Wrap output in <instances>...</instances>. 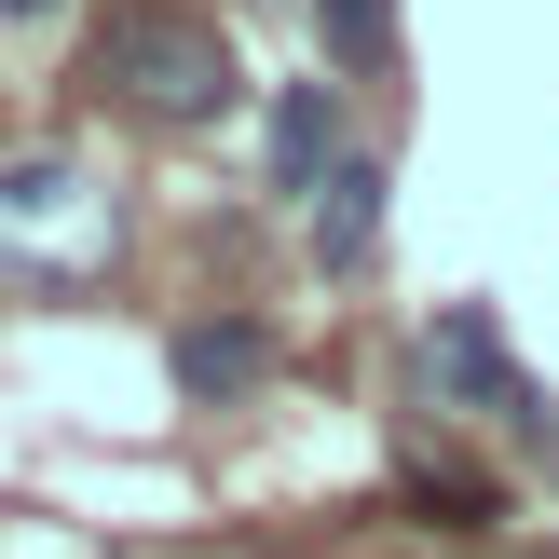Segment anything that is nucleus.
Here are the masks:
<instances>
[{
    "instance_id": "nucleus-4",
    "label": "nucleus",
    "mask_w": 559,
    "mask_h": 559,
    "mask_svg": "<svg viewBox=\"0 0 559 559\" xmlns=\"http://www.w3.org/2000/svg\"><path fill=\"white\" fill-rule=\"evenodd\" d=\"M328 164H342V109H328V82H287V96H273V151H260V178L287 191V205H314Z\"/></svg>"
},
{
    "instance_id": "nucleus-5",
    "label": "nucleus",
    "mask_w": 559,
    "mask_h": 559,
    "mask_svg": "<svg viewBox=\"0 0 559 559\" xmlns=\"http://www.w3.org/2000/svg\"><path fill=\"white\" fill-rule=\"evenodd\" d=\"M382 191H396V178H382L369 151L328 164V191H314V260H328V273H369V246H382Z\"/></svg>"
},
{
    "instance_id": "nucleus-8",
    "label": "nucleus",
    "mask_w": 559,
    "mask_h": 559,
    "mask_svg": "<svg viewBox=\"0 0 559 559\" xmlns=\"http://www.w3.org/2000/svg\"><path fill=\"white\" fill-rule=\"evenodd\" d=\"M409 506H424V519H451V533L506 519V506H491V478H464V464H409Z\"/></svg>"
},
{
    "instance_id": "nucleus-1",
    "label": "nucleus",
    "mask_w": 559,
    "mask_h": 559,
    "mask_svg": "<svg viewBox=\"0 0 559 559\" xmlns=\"http://www.w3.org/2000/svg\"><path fill=\"white\" fill-rule=\"evenodd\" d=\"M96 82L123 109H151V123H218L233 109V41H218L205 0H123V14L96 27Z\"/></svg>"
},
{
    "instance_id": "nucleus-3",
    "label": "nucleus",
    "mask_w": 559,
    "mask_h": 559,
    "mask_svg": "<svg viewBox=\"0 0 559 559\" xmlns=\"http://www.w3.org/2000/svg\"><path fill=\"white\" fill-rule=\"evenodd\" d=\"M424 369H437V396L451 409H478V424H506L519 451H559V409H546V382L506 355V328L478 314V300H451V314L424 328Z\"/></svg>"
},
{
    "instance_id": "nucleus-9",
    "label": "nucleus",
    "mask_w": 559,
    "mask_h": 559,
    "mask_svg": "<svg viewBox=\"0 0 559 559\" xmlns=\"http://www.w3.org/2000/svg\"><path fill=\"white\" fill-rule=\"evenodd\" d=\"M0 14H14V27H41V14H55V0H0Z\"/></svg>"
},
{
    "instance_id": "nucleus-2",
    "label": "nucleus",
    "mask_w": 559,
    "mask_h": 559,
    "mask_svg": "<svg viewBox=\"0 0 559 559\" xmlns=\"http://www.w3.org/2000/svg\"><path fill=\"white\" fill-rule=\"evenodd\" d=\"M0 260L82 273V287H96V273L123 260V205H109V178H96V164H69V151L0 164Z\"/></svg>"
},
{
    "instance_id": "nucleus-7",
    "label": "nucleus",
    "mask_w": 559,
    "mask_h": 559,
    "mask_svg": "<svg viewBox=\"0 0 559 559\" xmlns=\"http://www.w3.org/2000/svg\"><path fill=\"white\" fill-rule=\"evenodd\" d=\"M314 27H328L342 69H382V55H396V0H314Z\"/></svg>"
},
{
    "instance_id": "nucleus-6",
    "label": "nucleus",
    "mask_w": 559,
    "mask_h": 559,
    "mask_svg": "<svg viewBox=\"0 0 559 559\" xmlns=\"http://www.w3.org/2000/svg\"><path fill=\"white\" fill-rule=\"evenodd\" d=\"M178 382L205 409H233L246 382H273V328H246V314H205V328H178Z\"/></svg>"
}]
</instances>
